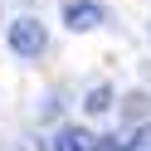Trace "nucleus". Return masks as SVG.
Instances as JSON below:
<instances>
[{"mask_svg": "<svg viewBox=\"0 0 151 151\" xmlns=\"http://www.w3.org/2000/svg\"><path fill=\"white\" fill-rule=\"evenodd\" d=\"M44 44H49V34H44V24H39V20H15V24H10V49H15V54L39 59Z\"/></svg>", "mask_w": 151, "mask_h": 151, "instance_id": "nucleus-1", "label": "nucleus"}, {"mask_svg": "<svg viewBox=\"0 0 151 151\" xmlns=\"http://www.w3.org/2000/svg\"><path fill=\"white\" fill-rule=\"evenodd\" d=\"M63 20H68V29H98V24H102V5H93V0H73L68 10H63Z\"/></svg>", "mask_w": 151, "mask_h": 151, "instance_id": "nucleus-2", "label": "nucleus"}, {"mask_svg": "<svg viewBox=\"0 0 151 151\" xmlns=\"http://www.w3.org/2000/svg\"><path fill=\"white\" fill-rule=\"evenodd\" d=\"M54 151H93V137L78 127H63L59 137H54Z\"/></svg>", "mask_w": 151, "mask_h": 151, "instance_id": "nucleus-3", "label": "nucleus"}, {"mask_svg": "<svg viewBox=\"0 0 151 151\" xmlns=\"http://www.w3.org/2000/svg\"><path fill=\"white\" fill-rule=\"evenodd\" d=\"M127 151H151V127H141L137 137H132V146H127Z\"/></svg>", "mask_w": 151, "mask_h": 151, "instance_id": "nucleus-4", "label": "nucleus"}, {"mask_svg": "<svg viewBox=\"0 0 151 151\" xmlns=\"http://www.w3.org/2000/svg\"><path fill=\"white\" fill-rule=\"evenodd\" d=\"M107 98H112L107 88H93V98H88V107H93V112H102V107H107Z\"/></svg>", "mask_w": 151, "mask_h": 151, "instance_id": "nucleus-5", "label": "nucleus"}, {"mask_svg": "<svg viewBox=\"0 0 151 151\" xmlns=\"http://www.w3.org/2000/svg\"><path fill=\"white\" fill-rule=\"evenodd\" d=\"M93 151H117V141H102V146H93Z\"/></svg>", "mask_w": 151, "mask_h": 151, "instance_id": "nucleus-6", "label": "nucleus"}]
</instances>
